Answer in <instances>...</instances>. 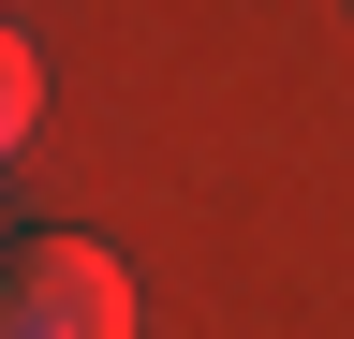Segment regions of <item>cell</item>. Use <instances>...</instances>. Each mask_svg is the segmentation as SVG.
Here are the masks:
<instances>
[{
    "label": "cell",
    "mask_w": 354,
    "mask_h": 339,
    "mask_svg": "<svg viewBox=\"0 0 354 339\" xmlns=\"http://www.w3.org/2000/svg\"><path fill=\"white\" fill-rule=\"evenodd\" d=\"M0 339H133V266H118L104 236L0 251Z\"/></svg>",
    "instance_id": "cell-1"
},
{
    "label": "cell",
    "mask_w": 354,
    "mask_h": 339,
    "mask_svg": "<svg viewBox=\"0 0 354 339\" xmlns=\"http://www.w3.org/2000/svg\"><path fill=\"white\" fill-rule=\"evenodd\" d=\"M30 118H44V45H30L15 15H0V162L30 148Z\"/></svg>",
    "instance_id": "cell-2"
},
{
    "label": "cell",
    "mask_w": 354,
    "mask_h": 339,
    "mask_svg": "<svg viewBox=\"0 0 354 339\" xmlns=\"http://www.w3.org/2000/svg\"><path fill=\"white\" fill-rule=\"evenodd\" d=\"M0 251H15V236H0Z\"/></svg>",
    "instance_id": "cell-3"
}]
</instances>
